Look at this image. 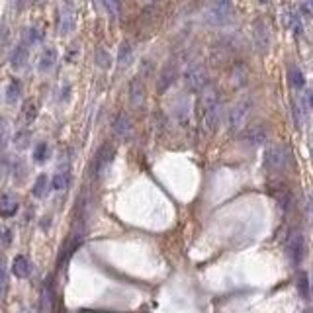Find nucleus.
Instances as JSON below:
<instances>
[{
	"label": "nucleus",
	"instance_id": "2f4dec72",
	"mask_svg": "<svg viewBox=\"0 0 313 313\" xmlns=\"http://www.w3.org/2000/svg\"><path fill=\"white\" fill-rule=\"evenodd\" d=\"M301 10H303V14H307V16L313 18V0H305L303 6H301Z\"/></svg>",
	"mask_w": 313,
	"mask_h": 313
},
{
	"label": "nucleus",
	"instance_id": "a878e982",
	"mask_svg": "<svg viewBox=\"0 0 313 313\" xmlns=\"http://www.w3.org/2000/svg\"><path fill=\"white\" fill-rule=\"evenodd\" d=\"M96 65H98L100 69H110L112 57L104 47H98V49H96Z\"/></svg>",
	"mask_w": 313,
	"mask_h": 313
},
{
	"label": "nucleus",
	"instance_id": "2eb2a0df",
	"mask_svg": "<svg viewBox=\"0 0 313 313\" xmlns=\"http://www.w3.org/2000/svg\"><path fill=\"white\" fill-rule=\"evenodd\" d=\"M28 55H30V51H28V45H26V43L16 45L14 51H12V57H10L12 67H14V69H22V67L28 63Z\"/></svg>",
	"mask_w": 313,
	"mask_h": 313
},
{
	"label": "nucleus",
	"instance_id": "4468645a",
	"mask_svg": "<svg viewBox=\"0 0 313 313\" xmlns=\"http://www.w3.org/2000/svg\"><path fill=\"white\" fill-rule=\"evenodd\" d=\"M18 207H20L18 200L12 194H2V198H0V216L12 218V216L18 214Z\"/></svg>",
	"mask_w": 313,
	"mask_h": 313
},
{
	"label": "nucleus",
	"instance_id": "7c9ffc66",
	"mask_svg": "<svg viewBox=\"0 0 313 313\" xmlns=\"http://www.w3.org/2000/svg\"><path fill=\"white\" fill-rule=\"evenodd\" d=\"M292 110H294L295 128H301V112H299V106H297V104H294V106H292Z\"/></svg>",
	"mask_w": 313,
	"mask_h": 313
},
{
	"label": "nucleus",
	"instance_id": "f03ea898",
	"mask_svg": "<svg viewBox=\"0 0 313 313\" xmlns=\"http://www.w3.org/2000/svg\"><path fill=\"white\" fill-rule=\"evenodd\" d=\"M290 161V153L284 145H270L264 151V166L270 172H280L284 170Z\"/></svg>",
	"mask_w": 313,
	"mask_h": 313
},
{
	"label": "nucleus",
	"instance_id": "423d86ee",
	"mask_svg": "<svg viewBox=\"0 0 313 313\" xmlns=\"http://www.w3.org/2000/svg\"><path fill=\"white\" fill-rule=\"evenodd\" d=\"M253 43L258 53H266L270 47V30L264 20H257L253 24Z\"/></svg>",
	"mask_w": 313,
	"mask_h": 313
},
{
	"label": "nucleus",
	"instance_id": "72a5a7b5",
	"mask_svg": "<svg viewBox=\"0 0 313 313\" xmlns=\"http://www.w3.org/2000/svg\"><path fill=\"white\" fill-rule=\"evenodd\" d=\"M307 104H309V108L313 110V90H309V92H307Z\"/></svg>",
	"mask_w": 313,
	"mask_h": 313
},
{
	"label": "nucleus",
	"instance_id": "a211bd4d",
	"mask_svg": "<svg viewBox=\"0 0 313 313\" xmlns=\"http://www.w3.org/2000/svg\"><path fill=\"white\" fill-rule=\"evenodd\" d=\"M247 78H249L247 67H245L243 63H237V65L233 67V73H231V84H233L235 88H239V86H243V84L247 82Z\"/></svg>",
	"mask_w": 313,
	"mask_h": 313
},
{
	"label": "nucleus",
	"instance_id": "c9c22d12",
	"mask_svg": "<svg viewBox=\"0 0 313 313\" xmlns=\"http://www.w3.org/2000/svg\"><path fill=\"white\" fill-rule=\"evenodd\" d=\"M0 143H2V129H0Z\"/></svg>",
	"mask_w": 313,
	"mask_h": 313
},
{
	"label": "nucleus",
	"instance_id": "aec40b11",
	"mask_svg": "<svg viewBox=\"0 0 313 313\" xmlns=\"http://www.w3.org/2000/svg\"><path fill=\"white\" fill-rule=\"evenodd\" d=\"M20 94H22V84H20L16 78L10 80L8 86H6V102L8 104H16L20 100Z\"/></svg>",
	"mask_w": 313,
	"mask_h": 313
},
{
	"label": "nucleus",
	"instance_id": "bb28decb",
	"mask_svg": "<svg viewBox=\"0 0 313 313\" xmlns=\"http://www.w3.org/2000/svg\"><path fill=\"white\" fill-rule=\"evenodd\" d=\"M47 157H49V145H47L45 141L37 143L36 149H34V161H36V163H43Z\"/></svg>",
	"mask_w": 313,
	"mask_h": 313
},
{
	"label": "nucleus",
	"instance_id": "39448f33",
	"mask_svg": "<svg viewBox=\"0 0 313 313\" xmlns=\"http://www.w3.org/2000/svg\"><path fill=\"white\" fill-rule=\"evenodd\" d=\"M251 108H253V102H251L249 98H243V100H239V102L231 108L229 118H227L229 131H239V129L245 126V122H247V118H249V114H251Z\"/></svg>",
	"mask_w": 313,
	"mask_h": 313
},
{
	"label": "nucleus",
	"instance_id": "393cba45",
	"mask_svg": "<svg viewBox=\"0 0 313 313\" xmlns=\"http://www.w3.org/2000/svg\"><path fill=\"white\" fill-rule=\"evenodd\" d=\"M69 180H71L69 170H59L55 176H53V180H51V186H53L55 190H63V188H67Z\"/></svg>",
	"mask_w": 313,
	"mask_h": 313
},
{
	"label": "nucleus",
	"instance_id": "1a4fd4ad",
	"mask_svg": "<svg viewBox=\"0 0 313 313\" xmlns=\"http://www.w3.org/2000/svg\"><path fill=\"white\" fill-rule=\"evenodd\" d=\"M202 128L205 133H214L218 126H220V120H221V106H214V108H207V110L202 112Z\"/></svg>",
	"mask_w": 313,
	"mask_h": 313
},
{
	"label": "nucleus",
	"instance_id": "5701e85b",
	"mask_svg": "<svg viewBox=\"0 0 313 313\" xmlns=\"http://www.w3.org/2000/svg\"><path fill=\"white\" fill-rule=\"evenodd\" d=\"M290 84L294 86L295 90H301V88L305 86V76H303V73H301L297 67H292V69H290Z\"/></svg>",
	"mask_w": 313,
	"mask_h": 313
},
{
	"label": "nucleus",
	"instance_id": "0eeeda50",
	"mask_svg": "<svg viewBox=\"0 0 313 313\" xmlns=\"http://www.w3.org/2000/svg\"><path fill=\"white\" fill-rule=\"evenodd\" d=\"M268 137V129L264 128L262 124H255V126H249L241 133V141H245L247 145H260L264 143Z\"/></svg>",
	"mask_w": 313,
	"mask_h": 313
},
{
	"label": "nucleus",
	"instance_id": "f8f14e48",
	"mask_svg": "<svg viewBox=\"0 0 313 313\" xmlns=\"http://www.w3.org/2000/svg\"><path fill=\"white\" fill-rule=\"evenodd\" d=\"M57 63V51L53 47H45L43 53L39 55V61H37V71L39 73H49Z\"/></svg>",
	"mask_w": 313,
	"mask_h": 313
},
{
	"label": "nucleus",
	"instance_id": "ddd939ff",
	"mask_svg": "<svg viewBox=\"0 0 313 313\" xmlns=\"http://www.w3.org/2000/svg\"><path fill=\"white\" fill-rule=\"evenodd\" d=\"M174 78H176V67L172 65V63H166L165 69L161 71V76H159V82H157V90L159 92H165L166 88L174 82Z\"/></svg>",
	"mask_w": 313,
	"mask_h": 313
},
{
	"label": "nucleus",
	"instance_id": "f704fd0d",
	"mask_svg": "<svg viewBox=\"0 0 313 313\" xmlns=\"http://www.w3.org/2000/svg\"><path fill=\"white\" fill-rule=\"evenodd\" d=\"M258 4H262V6H266V4H268V2H270V0H257Z\"/></svg>",
	"mask_w": 313,
	"mask_h": 313
},
{
	"label": "nucleus",
	"instance_id": "e433bc0d",
	"mask_svg": "<svg viewBox=\"0 0 313 313\" xmlns=\"http://www.w3.org/2000/svg\"><path fill=\"white\" fill-rule=\"evenodd\" d=\"M0 237H2V227H0Z\"/></svg>",
	"mask_w": 313,
	"mask_h": 313
},
{
	"label": "nucleus",
	"instance_id": "f257e3e1",
	"mask_svg": "<svg viewBox=\"0 0 313 313\" xmlns=\"http://www.w3.org/2000/svg\"><path fill=\"white\" fill-rule=\"evenodd\" d=\"M231 18H233V0H212L207 16H205V20L212 26L216 28L225 26L227 22H231Z\"/></svg>",
	"mask_w": 313,
	"mask_h": 313
},
{
	"label": "nucleus",
	"instance_id": "4be33fe9",
	"mask_svg": "<svg viewBox=\"0 0 313 313\" xmlns=\"http://www.w3.org/2000/svg\"><path fill=\"white\" fill-rule=\"evenodd\" d=\"M47 186H49V178L45 176V174H39L36 180V184L32 188V194L36 196V198H43L45 196V192H47Z\"/></svg>",
	"mask_w": 313,
	"mask_h": 313
},
{
	"label": "nucleus",
	"instance_id": "412c9836",
	"mask_svg": "<svg viewBox=\"0 0 313 313\" xmlns=\"http://www.w3.org/2000/svg\"><path fill=\"white\" fill-rule=\"evenodd\" d=\"M297 292H299V295H301L303 299H307V297H309V292H311L309 276H307V272H303V270L297 274Z\"/></svg>",
	"mask_w": 313,
	"mask_h": 313
},
{
	"label": "nucleus",
	"instance_id": "6e6552de",
	"mask_svg": "<svg viewBox=\"0 0 313 313\" xmlns=\"http://www.w3.org/2000/svg\"><path fill=\"white\" fill-rule=\"evenodd\" d=\"M129 104L133 106V108H141L143 104H145V98H147V94H145V84H143V80L141 78H133L131 82H129Z\"/></svg>",
	"mask_w": 313,
	"mask_h": 313
},
{
	"label": "nucleus",
	"instance_id": "b1692460",
	"mask_svg": "<svg viewBox=\"0 0 313 313\" xmlns=\"http://www.w3.org/2000/svg\"><path fill=\"white\" fill-rule=\"evenodd\" d=\"M22 116H24V122L26 124H32L34 120L37 118V104L34 100H28L24 104V110H22Z\"/></svg>",
	"mask_w": 313,
	"mask_h": 313
},
{
	"label": "nucleus",
	"instance_id": "9d476101",
	"mask_svg": "<svg viewBox=\"0 0 313 313\" xmlns=\"http://www.w3.org/2000/svg\"><path fill=\"white\" fill-rule=\"evenodd\" d=\"M286 249H288V255L292 258V262L299 264L301 258H303V235L301 233H292V237L288 239Z\"/></svg>",
	"mask_w": 313,
	"mask_h": 313
},
{
	"label": "nucleus",
	"instance_id": "cd10ccee",
	"mask_svg": "<svg viewBox=\"0 0 313 313\" xmlns=\"http://www.w3.org/2000/svg\"><path fill=\"white\" fill-rule=\"evenodd\" d=\"M6 290H8V272H6L4 262H0V303L6 297Z\"/></svg>",
	"mask_w": 313,
	"mask_h": 313
},
{
	"label": "nucleus",
	"instance_id": "c85d7f7f",
	"mask_svg": "<svg viewBox=\"0 0 313 313\" xmlns=\"http://www.w3.org/2000/svg\"><path fill=\"white\" fill-rule=\"evenodd\" d=\"M102 6H104V10L110 14L112 18L120 16V2L118 0H102Z\"/></svg>",
	"mask_w": 313,
	"mask_h": 313
},
{
	"label": "nucleus",
	"instance_id": "473e14b6",
	"mask_svg": "<svg viewBox=\"0 0 313 313\" xmlns=\"http://www.w3.org/2000/svg\"><path fill=\"white\" fill-rule=\"evenodd\" d=\"M16 145H18V147H26V145H28V133H24V131L18 133V137H16Z\"/></svg>",
	"mask_w": 313,
	"mask_h": 313
},
{
	"label": "nucleus",
	"instance_id": "6ab92c4d",
	"mask_svg": "<svg viewBox=\"0 0 313 313\" xmlns=\"http://www.w3.org/2000/svg\"><path fill=\"white\" fill-rule=\"evenodd\" d=\"M131 57H133V47L129 45V41H124L120 45V51H118V63H120L122 69L128 67L129 63H131Z\"/></svg>",
	"mask_w": 313,
	"mask_h": 313
},
{
	"label": "nucleus",
	"instance_id": "dca6fc26",
	"mask_svg": "<svg viewBox=\"0 0 313 313\" xmlns=\"http://www.w3.org/2000/svg\"><path fill=\"white\" fill-rule=\"evenodd\" d=\"M112 159H114V149H112V145L110 143L102 145V149H100L98 155H96V172L104 170V168L112 163Z\"/></svg>",
	"mask_w": 313,
	"mask_h": 313
},
{
	"label": "nucleus",
	"instance_id": "c756f323",
	"mask_svg": "<svg viewBox=\"0 0 313 313\" xmlns=\"http://www.w3.org/2000/svg\"><path fill=\"white\" fill-rule=\"evenodd\" d=\"M41 37H43V34H41L37 28H30V43H37V41H41Z\"/></svg>",
	"mask_w": 313,
	"mask_h": 313
},
{
	"label": "nucleus",
	"instance_id": "7ed1b4c3",
	"mask_svg": "<svg viewBox=\"0 0 313 313\" xmlns=\"http://www.w3.org/2000/svg\"><path fill=\"white\" fill-rule=\"evenodd\" d=\"M76 28V6L74 0H63L59 8V34L69 36Z\"/></svg>",
	"mask_w": 313,
	"mask_h": 313
},
{
	"label": "nucleus",
	"instance_id": "f3484780",
	"mask_svg": "<svg viewBox=\"0 0 313 313\" xmlns=\"http://www.w3.org/2000/svg\"><path fill=\"white\" fill-rule=\"evenodd\" d=\"M12 272H14V276L18 278H28L30 272H32L30 260L24 257V255H18V257L14 258V262H12Z\"/></svg>",
	"mask_w": 313,
	"mask_h": 313
},
{
	"label": "nucleus",
	"instance_id": "9b49d317",
	"mask_svg": "<svg viewBox=\"0 0 313 313\" xmlns=\"http://www.w3.org/2000/svg\"><path fill=\"white\" fill-rule=\"evenodd\" d=\"M114 133H116L118 137H122V139L131 137V133H133V124H131V118H129L128 114H120V116L116 118V122H114Z\"/></svg>",
	"mask_w": 313,
	"mask_h": 313
},
{
	"label": "nucleus",
	"instance_id": "20e7f679",
	"mask_svg": "<svg viewBox=\"0 0 313 313\" xmlns=\"http://www.w3.org/2000/svg\"><path fill=\"white\" fill-rule=\"evenodd\" d=\"M186 86L194 92H202L203 88L207 86V71L202 63H192L184 73Z\"/></svg>",
	"mask_w": 313,
	"mask_h": 313
}]
</instances>
